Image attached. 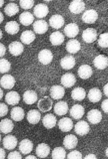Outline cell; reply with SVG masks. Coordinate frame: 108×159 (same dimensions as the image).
Returning a JSON list of instances; mask_svg holds the SVG:
<instances>
[{"label": "cell", "instance_id": "cell-1", "mask_svg": "<svg viewBox=\"0 0 108 159\" xmlns=\"http://www.w3.org/2000/svg\"><path fill=\"white\" fill-rule=\"evenodd\" d=\"M38 109L42 112H47L49 111L53 107L52 98L49 97H43L38 101Z\"/></svg>", "mask_w": 108, "mask_h": 159}, {"label": "cell", "instance_id": "cell-2", "mask_svg": "<svg viewBox=\"0 0 108 159\" xmlns=\"http://www.w3.org/2000/svg\"><path fill=\"white\" fill-rule=\"evenodd\" d=\"M98 19V13L94 9H88L82 14V21L86 24H92Z\"/></svg>", "mask_w": 108, "mask_h": 159}, {"label": "cell", "instance_id": "cell-3", "mask_svg": "<svg viewBox=\"0 0 108 159\" xmlns=\"http://www.w3.org/2000/svg\"><path fill=\"white\" fill-rule=\"evenodd\" d=\"M82 40L85 43H93L97 40V31L93 28H87L82 33Z\"/></svg>", "mask_w": 108, "mask_h": 159}, {"label": "cell", "instance_id": "cell-4", "mask_svg": "<svg viewBox=\"0 0 108 159\" xmlns=\"http://www.w3.org/2000/svg\"><path fill=\"white\" fill-rule=\"evenodd\" d=\"M53 60V54L50 50L44 49L41 50L38 54V61L40 62L42 65H48L52 62Z\"/></svg>", "mask_w": 108, "mask_h": 159}, {"label": "cell", "instance_id": "cell-5", "mask_svg": "<svg viewBox=\"0 0 108 159\" xmlns=\"http://www.w3.org/2000/svg\"><path fill=\"white\" fill-rule=\"evenodd\" d=\"M34 16L39 18V19H42L44 17L47 16V14L49 13V9L48 6L46 4L44 3H39L37 4L36 6H34Z\"/></svg>", "mask_w": 108, "mask_h": 159}, {"label": "cell", "instance_id": "cell-6", "mask_svg": "<svg viewBox=\"0 0 108 159\" xmlns=\"http://www.w3.org/2000/svg\"><path fill=\"white\" fill-rule=\"evenodd\" d=\"M0 84H1V87L3 89H11L12 88H14V86H15V79H14V77L11 76V75L6 74L0 79Z\"/></svg>", "mask_w": 108, "mask_h": 159}, {"label": "cell", "instance_id": "cell-7", "mask_svg": "<svg viewBox=\"0 0 108 159\" xmlns=\"http://www.w3.org/2000/svg\"><path fill=\"white\" fill-rule=\"evenodd\" d=\"M48 30V23L46 21H44L43 19H39L37 21L33 23V31L34 33L42 35L44 33H46Z\"/></svg>", "mask_w": 108, "mask_h": 159}, {"label": "cell", "instance_id": "cell-8", "mask_svg": "<svg viewBox=\"0 0 108 159\" xmlns=\"http://www.w3.org/2000/svg\"><path fill=\"white\" fill-rule=\"evenodd\" d=\"M74 130L75 132L78 134V135H81V136H84L86 134L89 132L90 130V127H89V124H88L86 121L84 120H79L75 125H74Z\"/></svg>", "mask_w": 108, "mask_h": 159}, {"label": "cell", "instance_id": "cell-9", "mask_svg": "<svg viewBox=\"0 0 108 159\" xmlns=\"http://www.w3.org/2000/svg\"><path fill=\"white\" fill-rule=\"evenodd\" d=\"M18 140L14 135H6L2 139V144L7 150H13L17 146Z\"/></svg>", "mask_w": 108, "mask_h": 159}, {"label": "cell", "instance_id": "cell-10", "mask_svg": "<svg viewBox=\"0 0 108 159\" xmlns=\"http://www.w3.org/2000/svg\"><path fill=\"white\" fill-rule=\"evenodd\" d=\"M87 119H88V121H89L90 123L92 124H97V123H99L101 121V119H102V113L101 111H99L98 109H90L89 111H88L87 113Z\"/></svg>", "mask_w": 108, "mask_h": 159}, {"label": "cell", "instance_id": "cell-11", "mask_svg": "<svg viewBox=\"0 0 108 159\" xmlns=\"http://www.w3.org/2000/svg\"><path fill=\"white\" fill-rule=\"evenodd\" d=\"M61 84L64 88H71L76 83V77L71 73H66L61 77Z\"/></svg>", "mask_w": 108, "mask_h": 159}, {"label": "cell", "instance_id": "cell-12", "mask_svg": "<svg viewBox=\"0 0 108 159\" xmlns=\"http://www.w3.org/2000/svg\"><path fill=\"white\" fill-rule=\"evenodd\" d=\"M33 150V142L30 139H23L19 143V151H20L24 155H27V154L31 153Z\"/></svg>", "mask_w": 108, "mask_h": 159}, {"label": "cell", "instance_id": "cell-13", "mask_svg": "<svg viewBox=\"0 0 108 159\" xmlns=\"http://www.w3.org/2000/svg\"><path fill=\"white\" fill-rule=\"evenodd\" d=\"M65 94V89L62 86H53L50 89V97L52 99H61Z\"/></svg>", "mask_w": 108, "mask_h": 159}, {"label": "cell", "instance_id": "cell-14", "mask_svg": "<svg viewBox=\"0 0 108 159\" xmlns=\"http://www.w3.org/2000/svg\"><path fill=\"white\" fill-rule=\"evenodd\" d=\"M58 127L63 132H68L74 127V124H73L72 119H70L69 117H63L58 121Z\"/></svg>", "mask_w": 108, "mask_h": 159}, {"label": "cell", "instance_id": "cell-15", "mask_svg": "<svg viewBox=\"0 0 108 159\" xmlns=\"http://www.w3.org/2000/svg\"><path fill=\"white\" fill-rule=\"evenodd\" d=\"M8 50H9V52H10V54L13 55V56H20L24 51V47H23L22 43L14 41L9 44Z\"/></svg>", "mask_w": 108, "mask_h": 159}, {"label": "cell", "instance_id": "cell-16", "mask_svg": "<svg viewBox=\"0 0 108 159\" xmlns=\"http://www.w3.org/2000/svg\"><path fill=\"white\" fill-rule=\"evenodd\" d=\"M85 9V3L81 0H74L69 4V10L73 14H79L84 11Z\"/></svg>", "mask_w": 108, "mask_h": 159}, {"label": "cell", "instance_id": "cell-17", "mask_svg": "<svg viewBox=\"0 0 108 159\" xmlns=\"http://www.w3.org/2000/svg\"><path fill=\"white\" fill-rule=\"evenodd\" d=\"M79 33V27L75 23H69L64 27V34L69 38L76 37Z\"/></svg>", "mask_w": 108, "mask_h": 159}, {"label": "cell", "instance_id": "cell-18", "mask_svg": "<svg viewBox=\"0 0 108 159\" xmlns=\"http://www.w3.org/2000/svg\"><path fill=\"white\" fill-rule=\"evenodd\" d=\"M94 67L98 70H104L108 66V58L104 55H98L93 60Z\"/></svg>", "mask_w": 108, "mask_h": 159}, {"label": "cell", "instance_id": "cell-19", "mask_svg": "<svg viewBox=\"0 0 108 159\" xmlns=\"http://www.w3.org/2000/svg\"><path fill=\"white\" fill-rule=\"evenodd\" d=\"M42 123L46 128L51 129V128H53L54 126H55L56 123H57L56 116H54V114H52V113H47V114H45V116H43Z\"/></svg>", "mask_w": 108, "mask_h": 159}, {"label": "cell", "instance_id": "cell-20", "mask_svg": "<svg viewBox=\"0 0 108 159\" xmlns=\"http://www.w3.org/2000/svg\"><path fill=\"white\" fill-rule=\"evenodd\" d=\"M69 111V107H68V104L66 102L60 101L55 103L54 106V112H55L57 116H65V114Z\"/></svg>", "mask_w": 108, "mask_h": 159}, {"label": "cell", "instance_id": "cell-21", "mask_svg": "<svg viewBox=\"0 0 108 159\" xmlns=\"http://www.w3.org/2000/svg\"><path fill=\"white\" fill-rule=\"evenodd\" d=\"M26 118L29 123L36 124L41 120V113L38 109H31V111H28Z\"/></svg>", "mask_w": 108, "mask_h": 159}, {"label": "cell", "instance_id": "cell-22", "mask_svg": "<svg viewBox=\"0 0 108 159\" xmlns=\"http://www.w3.org/2000/svg\"><path fill=\"white\" fill-rule=\"evenodd\" d=\"M48 24L54 29H60L63 25H64V18H63L59 14L53 15V16L49 19Z\"/></svg>", "mask_w": 108, "mask_h": 159}, {"label": "cell", "instance_id": "cell-23", "mask_svg": "<svg viewBox=\"0 0 108 159\" xmlns=\"http://www.w3.org/2000/svg\"><path fill=\"white\" fill-rule=\"evenodd\" d=\"M81 49V44L78 40H69L66 44V51L70 54H76Z\"/></svg>", "mask_w": 108, "mask_h": 159}, {"label": "cell", "instance_id": "cell-24", "mask_svg": "<svg viewBox=\"0 0 108 159\" xmlns=\"http://www.w3.org/2000/svg\"><path fill=\"white\" fill-rule=\"evenodd\" d=\"M78 143V139L75 135H72V134H69V135H66L63 139V145L66 149H74L77 146Z\"/></svg>", "mask_w": 108, "mask_h": 159}, {"label": "cell", "instance_id": "cell-25", "mask_svg": "<svg viewBox=\"0 0 108 159\" xmlns=\"http://www.w3.org/2000/svg\"><path fill=\"white\" fill-rule=\"evenodd\" d=\"M92 68L89 65H82L78 69V76L82 80H87L92 76Z\"/></svg>", "mask_w": 108, "mask_h": 159}, {"label": "cell", "instance_id": "cell-26", "mask_svg": "<svg viewBox=\"0 0 108 159\" xmlns=\"http://www.w3.org/2000/svg\"><path fill=\"white\" fill-rule=\"evenodd\" d=\"M75 59L73 56H65V57H63L61 59V61H60V66L62 69H64V70H70L72 68H74L75 66Z\"/></svg>", "mask_w": 108, "mask_h": 159}, {"label": "cell", "instance_id": "cell-27", "mask_svg": "<svg viewBox=\"0 0 108 159\" xmlns=\"http://www.w3.org/2000/svg\"><path fill=\"white\" fill-rule=\"evenodd\" d=\"M38 97L36 92L32 91V89H28L23 93V101L26 104H33L37 102Z\"/></svg>", "mask_w": 108, "mask_h": 159}, {"label": "cell", "instance_id": "cell-28", "mask_svg": "<svg viewBox=\"0 0 108 159\" xmlns=\"http://www.w3.org/2000/svg\"><path fill=\"white\" fill-rule=\"evenodd\" d=\"M84 107L80 104H74L71 108H70V116L72 118L74 119H80L83 116H84Z\"/></svg>", "mask_w": 108, "mask_h": 159}, {"label": "cell", "instance_id": "cell-29", "mask_svg": "<svg viewBox=\"0 0 108 159\" xmlns=\"http://www.w3.org/2000/svg\"><path fill=\"white\" fill-rule=\"evenodd\" d=\"M5 101H6V103L10 104V106H16V104L20 102V96H19V93L17 92L11 91L6 93Z\"/></svg>", "mask_w": 108, "mask_h": 159}, {"label": "cell", "instance_id": "cell-30", "mask_svg": "<svg viewBox=\"0 0 108 159\" xmlns=\"http://www.w3.org/2000/svg\"><path fill=\"white\" fill-rule=\"evenodd\" d=\"M35 152H36L37 157L45 158L49 155V153H50V147H49V145H47L46 143H40L37 145Z\"/></svg>", "mask_w": 108, "mask_h": 159}, {"label": "cell", "instance_id": "cell-31", "mask_svg": "<svg viewBox=\"0 0 108 159\" xmlns=\"http://www.w3.org/2000/svg\"><path fill=\"white\" fill-rule=\"evenodd\" d=\"M13 122L11 119H2L0 121V131L4 134H8L13 130Z\"/></svg>", "mask_w": 108, "mask_h": 159}, {"label": "cell", "instance_id": "cell-32", "mask_svg": "<svg viewBox=\"0 0 108 159\" xmlns=\"http://www.w3.org/2000/svg\"><path fill=\"white\" fill-rule=\"evenodd\" d=\"M19 21H20V23L22 25H24V26H29V25L34 23V15L31 14L30 12L25 11L20 14V16H19Z\"/></svg>", "mask_w": 108, "mask_h": 159}, {"label": "cell", "instance_id": "cell-33", "mask_svg": "<svg viewBox=\"0 0 108 159\" xmlns=\"http://www.w3.org/2000/svg\"><path fill=\"white\" fill-rule=\"evenodd\" d=\"M10 114H11V118L14 121H21L24 118V116H25L24 109L20 107H14L11 109Z\"/></svg>", "mask_w": 108, "mask_h": 159}, {"label": "cell", "instance_id": "cell-34", "mask_svg": "<svg viewBox=\"0 0 108 159\" xmlns=\"http://www.w3.org/2000/svg\"><path fill=\"white\" fill-rule=\"evenodd\" d=\"M87 98L91 102H98L102 98V93H101L100 89H97V88L91 89L90 91L88 92Z\"/></svg>", "mask_w": 108, "mask_h": 159}, {"label": "cell", "instance_id": "cell-35", "mask_svg": "<svg viewBox=\"0 0 108 159\" xmlns=\"http://www.w3.org/2000/svg\"><path fill=\"white\" fill-rule=\"evenodd\" d=\"M49 40L53 46H59L64 42V35L61 32H53L49 37Z\"/></svg>", "mask_w": 108, "mask_h": 159}, {"label": "cell", "instance_id": "cell-36", "mask_svg": "<svg viewBox=\"0 0 108 159\" xmlns=\"http://www.w3.org/2000/svg\"><path fill=\"white\" fill-rule=\"evenodd\" d=\"M20 39L23 44L29 45V44L33 43V41L35 40V33L33 31H30V30H26V31H24L21 34Z\"/></svg>", "mask_w": 108, "mask_h": 159}, {"label": "cell", "instance_id": "cell-37", "mask_svg": "<svg viewBox=\"0 0 108 159\" xmlns=\"http://www.w3.org/2000/svg\"><path fill=\"white\" fill-rule=\"evenodd\" d=\"M86 97V92L82 88H75L71 93V98L74 101H83Z\"/></svg>", "mask_w": 108, "mask_h": 159}, {"label": "cell", "instance_id": "cell-38", "mask_svg": "<svg viewBox=\"0 0 108 159\" xmlns=\"http://www.w3.org/2000/svg\"><path fill=\"white\" fill-rule=\"evenodd\" d=\"M19 24L15 21H9L5 25V31L9 35H16L19 32Z\"/></svg>", "mask_w": 108, "mask_h": 159}, {"label": "cell", "instance_id": "cell-39", "mask_svg": "<svg viewBox=\"0 0 108 159\" xmlns=\"http://www.w3.org/2000/svg\"><path fill=\"white\" fill-rule=\"evenodd\" d=\"M4 12L7 16H14L19 12V7L16 3H8L4 8Z\"/></svg>", "mask_w": 108, "mask_h": 159}, {"label": "cell", "instance_id": "cell-40", "mask_svg": "<svg viewBox=\"0 0 108 159\" xmlns=\"http://www.w3.org/2000/svg\"><path fill=\"white\" fill-rule=\"evenodd\" d=\"M66 151L64 148L62 147H56L52 150L51 156L53 159H64L66 157Z\"/></svg>", "mask_w": 108, "mask_h": 159}, {"label": "cell", "instance_id": "cell-41", "mask_svg": "<svg viewBox=\"0 0 108 159\" xmlns=\"http://www.w3.org/2000/svg\"><path fill=\"white\" fill-rule=\"evenodd\" d=\"M11 65L9 63L8 60L1 58L0 59V73L1 74H6L10 71Z\"/></svg>", "mask_w": 108, "mask_h": 159}, {"label": "cell", "instance_id": "cell-42", "mask_svg": "<svg viewBox=\"0 0 108 159\" xmlns=\"http://www.w3.org/2000/svg\"><path fill=\"white\" fill-rule=\"evenodd\" d=\"M97 41H98V45L101 48H108V33L101 34Z\"/></svg>", "mask_w": 108, "mask_h": 159}, {"label": "cell", "instance_id": "cell-43", "mask_svg": "<svg viewBox=\"0 0 108 159\" xmlns=\"http://www.w3.org/2000/svg\"><path fill=\"white\" fill-rule=\"evenodd\" d=\"M19 5H20L22 9L28 10L34 7V1L33 0H21V1L19 2Z\"/></svg>", "mask_w": 108, "mask_h": 159}, {"label": "cell", "instance_id": "cell-44", "mask_svg": "<svg viewBox=\"0 0 108 159\" xmlns=\"http://www.w3.org/2000/svg\"><path fill=\"white\" fill-rule=\"evenodd\" d=\"M66 157L68 159H81L83 157L82 153L80 151H77V150H73L70 153H68Z\"/></svg>", "mask_w": 108, "mask_h": 159}, {"label": "cell", "instance_id": "cell-45", "mask_svg": "<svg viewBox=\"0 0 108 159\" xmlns=\"http://www.w3.org/2000/svg\"><path fill=\"white\" fill-rule=\"evenodd\" d=\"M9 159H21L22 158V153L18 151H11L7 156Z\"/></svg>", "mask_w": 108, "mask_h": 159}, {"label": "cell", "instance_id": "cell-46", "mask_svg": "<svg viewBox=\"0 0 108 159\" xmlns=\"http://www.w3.org/2000/svg\"><path fill=\"white\" fill-rule=\"evenodd\" d=\"M8 112V107L6 103H0V117L5 116Z\"/></svg>", "mask_w": 108, "mask_h": 159}, {"label": "cell", "instance_id": "cell-47", "mask_svg": "<svg viewBox=\"0 0 108 159\" xmlns=\"http://www.w3.org/2000/svg\"><path fill=\"white\" fill-rule=\"evenodd\" d=\"M101 108H102V111H104V112L108 113V98L104 99V101L102 102V103H101Z\"/></svg>", "mask_w": 108, "mask_h": 159}, {"label": "cell", "instance_id": "cell-48", "mask_svg": "<svg viewBox=\"0 0 108 159\" xmlns=\"http://www.w3.org/2000/svg\"><path fill=\"white\" fill-rule=\"evenodd\" d=\"M5 53H6V48H5V46H4L2 43H0V58L3 57L4 55H5Z\"/></svg>", "mask_w": 108, "mask_h": 159}, {"label": "cell", "instance_id": "cell-49", "mask_svg": "<svg viewBox=\"0 0 108 159\" xmlns=\"http://www.w3.org/2000/svg\"><path fill=\"white\" fill-rule=\"evenodd\" d=\"M6 157V153L3 148H0V159H3Z\"/></svg>", "mask_w": 108, "mask_h": 159}, {"label": "cell", "instance_id": "cell-50", "mask_svg": "<svg viewBox=\"0 0 108 159\" xmlns=\"http://www.w3.org/2000/svg\"><path fill=\"white\" fill-rule=\"evenodd\" d=\"M103 93H104V94L108 98V83L105 84L104 88H103Z\"/></svg>", "mask_w": 108, "mask_h": 159}, {"label": "cell", "instance_id": "cell-51", "mask_svg": "<svg viewBox=\"0 0 108 159\" xmlns=\"http://www.w3.org/2000/svg\"><path fill=\"white\" fill-rule=\"evenodd\" d=\"M25 158L26 159H36L37 158V155H31V154L29 155V154H27V155L25 156Z\"/></svg>", "mask_w": 108, "mask_h": 159}, {"label": "cell", "instance_id": "cell-52", "mask_svg": "<svg viewBox=\"0 0 108 159\" xmlns=\"http://www.w3.org/2000/svg\"><path fill=\"white\" fill-rule=\"evenodd\" d=\"M89 158H96V155L95 154H88V155L85 156V159H89Z\"/></svg>", "mask_w": 108, "mask_h": 159}, {"label": "cell", "instance_id": "cell-53", "mask_svg": "<svg viewBox=\"0 0 108 159\" xmlns=\"http://www.w3.org/2000/svg\"><path fill=\"white\" fill-rule=\"evenodd\" d=\"M3 19H4L3 14H2V12H0V24H1V23L3 22Z\"/></svg>", "mask_w": 108, "mask_h": 159}, {"label": "cell", "instance_id": "cell-54", "mask_svg": "<svg viewBox=\"0 0 108 159\" xmlns=\"http://www.w3.org/2000/svg\"><path fill=\"white\" fill-rule=\"evenodd\" d=\"M3 96H4V94H3V91H2V89L0 88V99L3 98Z\"/></svg>", "mask_w": 108, "mask_h": 159}, {"label": "cell", "instance_id": "cell-55", "mask_svg": "<svg viewBox=\"0 0 108 159\" xmlns=\"http://www.w3.org/2000/svg\"><path fill=\"white\" fill-rule=\"evenodd\" d=\"M3 4H4V1L3 0H0V8H1L3 6Z\"/></svg>", "mask_w": 108, "mask_h": 159}, {"label": "cell", "instance_id": "cell-56", "mask_svg": "<svg viewBox=\"0 0 108 159\" xmlns=\"http://www.w3.org/2000/svg\"><path fill=\"white\" fill-rule=\"evenodd\" d=\"M105 154H106V156L108 157V147H107V149H106V151H105Z\"/></svg>", "mask_w": 108, "mask_h": 159}, {"label": "cell", "instance_id": "cell-57", "mask_svg": "<svg viewBox=\"0 0 108 159\" xmlns=\"http://www.w3.org/2000/svg\"><path fill=\"white\" fill-rule=\"evenodd\" d=\"M2 38V32H1V30H0V40H1Z\"/></svg>", "mask_w": 108, "mask_h": 159}, {"label": "cell", "instance_id": "cell-58", "mask_svg": "<svg viewBox=\"0 0 108 159\" xmlns=\"http://www.w3.org/2000/svg\"><path fill=\"white\" fill-rule=\"evenodd\" d=\"M1 141H2V138H1V134H0V143H1Z\"/></svg>", "mask_w": 108, "mask_h": 159}]
</instances>
